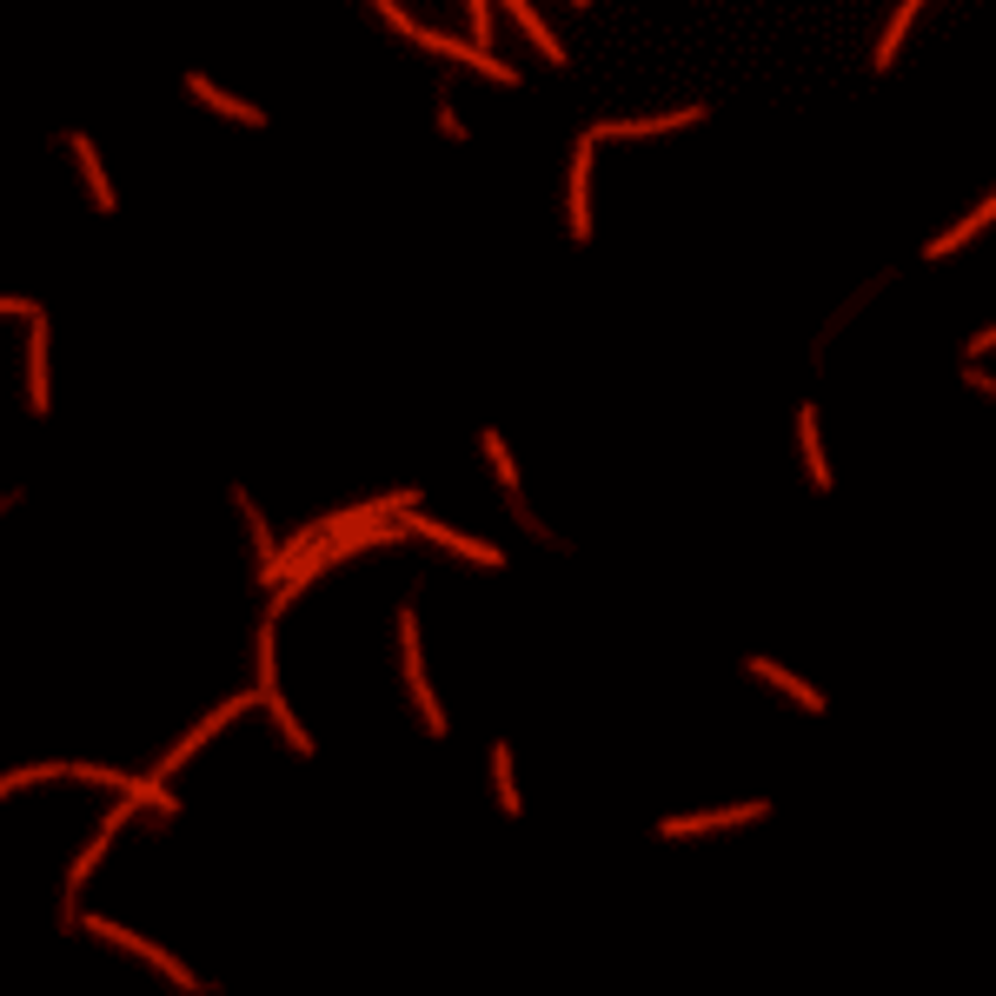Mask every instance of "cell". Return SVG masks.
Wrapping results in <instances>:
<instances>
[{
  "mask_svg": "<svg viewBox=\"0 0 996 996\" xmlns=\"http://www.w3.org/2000/svg\"><path fill=\"white\" fill-rule=\"evenodd\" d=\"M73 153H80V166H87V180H94L100 213H114V187H107V174H100V153H94V140H87V133H73Z\"/></svg>",
  "mask_w": 996,
  "mask_h": 996,
  "instance_id": "7",
  "label": "cell"
},
{
  "mask_svg": "<svg viewBox=\"0 0 996 996\" xmlns=\"http://www.w3.org/2000/svg\"><path fill=\"white\" fill-rule=\"evenodd\" d=\"M804 459H810V485H830V472H823V452H817V412H804Z\"/></svg>",
  "mask_w": 996,
  "mask_h": 996,
  "instance_id": "12",
  "label": "cell"
},
{
  "mask_svg": "<svg viewBox=\"0 0 996 996\" xmlns=\"http://www.w3.org/2000/svg\"><path fill=\"white\" fill-rule=\"evenodd\" d=\"M399 638H405V672H412V698H419V711H426V731H446V718H439V704L426 691V672H419V625H412V612L399 618Z\"/></svg>",
  "mask_w": 996,
  "mask_h": 996,
  "instance_id": "1",
  "label": "cell"
},
{
  "mask_svg": "<svg viewBox=\"0 0 996 996\" xmlns=\"http://www.w3.org/2000/svg\"><path fill=\"white\" fill-rule=\"evenodd\" d=\"M917 8H924V0H903V8H897L890 34H884V47H877V67H890V60H897V40H903V27H910V14H917Z\"/></svg>",
  "mask_w": 996,
  "mask_h": 996,
  "instance_id": "10",
  "label": "cell"
},
{
  "mask_svg": "<svg viewBox=\"0 0 996 996\" xmlns=\"http://www.w3.org/2000/svg\"><path fill=\"white\" fill-rule=\"evenodd\" d=\"M485 452H491V465H498V478H506V485H519V465H512V452H506V439H485Z\"/></svg>",
  "mask_w": 996,
  "mask_h": 996,
  "instance_id": "14",
  "label": "cell"
},
{
  "mask_svg": "<svg viewBox=\"0 0 996 996\" xmlns=\"http://www.w3.org/2000/svg\"><path fill=\"white\" fill-rule=\"evenodd\" d=\"M571 8H585V0H571Z\"/></svg>",
  "mask_w": 996,
  "mask_h": 996,
  "instance_id": "15",
  "label": "cell"
},
{
  "mask_svg": "<svg viewBox=\"0 0 996 996\" xmlns=\"http://www.w3.org/2000/svg\"><path fill=\"white\" fill-rule=\"evenodd\" d=\"M585 174H592V133L578 140V153H571V233H578V239L592 233V213H585Z\"/></svg>",
  "mask_w": 996,
  "mask_h": 996,
  "instance_id": "4",
  "label": "cell"
},
{
  "mask_svg": "<svg viewBox=\"0 0 996 996\" xmlns=\"http://www.w3.org/2000/svg\"><path fill=\"white\" fill-rule=\"evenodd\" d=\"M193 94H200L206 107H220V114H233V120H253V127H260V107H246V100H233V94H220V87H213V80H200V73H193Z\"/></svg>",
  "mask_w": 996,
  "mask_h": 996,
  "instance_id": "9",
  "label": "cell"
},
{
  "mask_svg": "<svg viewBox=\"0 0 996 996\" xmlns=\"http://www.w3.org/2000/svg\"><path fill=\"white\" fill-rule=\"evenodd\" d=\"M758 678H764V685H778V691H791V698H797L804 711H823V691H810L804 678H791V672H784V664H771V657H758Z\"/></svg>",
  "mask_w": 996,
  "mask_h": 996,
  "instance_id": "6",
  "label": "cell"
},
{
  "mask_svg": "<svg viewBox=\"0 0 996 996\" xmlns=\"http://www.w3.org/2000/svg\"><path fill=\"white\" fill-rule=\"evenodd\" d=\"M405 519V532H426V538H439V545H452V552H465V558H478V565H498V552L491 545H478V538H465V532H452V525H432V519H419V512H399Z\"/></svg>",
  "mask_w": 996,
  "mask_h": 996,
  "instance_id": "3",
  "label": "cell"
},
{
  "mask_svg": "<svg viewBox=\"0 0 996 996\" xmlns=\"http://www.w3.org/2000/svg\"><path fill=\"white\" fill-rule=\"evenodd\" d=\"M498 804L519 817V784H512V758H506V751H498Z\"/></svg>",
  "mask_w": 996,
  "mask_h": 996,
  "instance_id": "13",
  "label": "cell"
},
{
  "mask_svg": "<svg viewBox=\"0 0 996 996\" xmlns=\"http://www.w3.org/2000/svg\"><path fill=\"white\" fill-rule=\"evenodd\" d=\"M764 804H737V810H704V817H672L664 823V838H698V830H718V823H744V817H758Z\"/></svg>",
  "mask_w": 996,
  "mask_h": 996,
  "instance_id": "5",
  "label": "cell"
},
{
  "mask_svg": "<svg viewBox=\"0 0 996 996\" xmlns=\"http://www.w3.org/2000/svg\"><path fill=\"white\" fill-rule=\"evenodd\" d=\"M704 107H672V114H651V120H618V127H592V140L618 133V140H644V133H672V127H691Z\"/></svg>",
  "mask_w": 996,
  "mask_h": 996,
  "instance_id": "2",
  "label": "cell"
},
{
  "mask_svg": "<svg viewBox=\"0 0 996 996\" xmlns=\"http://www.w3.org/2000/svg\"><path fill=\"white\" fill-rule=\"evenodd\" d=\"M989 220H996V200H983V206H976V213H970V220H963L957 233H944V239H930V260H944V253H957V246H963V239H970L976 226H989Z\"/></svg>",
  "mask_w": 996,
  "mask_h": 996,
  "instance_id": "8",
  "label": "cell"
},
{
  "mask_svg": "<svg viewBox=\"0 0 996 996\" xmlns=\"http://www.w3.org/2000/svg\"><path fill=\"white\" fill-rule=\"evenodd\" d=\"M34 405L47 412V319L34 325Z\"/></svg>",
  "mask_w": 996,
  "mask_h": 996,
  "instance_id": "11",
  "label": "cell"
}]
</instances>
